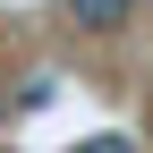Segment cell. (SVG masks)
<instances>
[{
    "mask_svg": "<svg viewBox=\"0 0 153 153\" xmlns=\"http://www.w3.org/2000/svg\"><path fill=\"white\" fill-rule=\"evenodd\" d=\"M128 9H136V0H68V17H76L85 34H119V26H128Z\"/></svg>",
    "mask_w": 153,
    "mask_h": 153,
    "instance_id": "1",
    "label": "cell"
},
{
    "mask_svg": "<svg viewBox=\"0 0 153 153\" xmlns=\"http://www.w3.org/2000/svg\"><path fill=\"white\" fill-rule=\"evenodd\" d=\"M76 153H136V145H128V136H85Z\"/></svg>",
    "mask_w": 153,
    "mask_h": 153,
    "instance_id": "2",
    "label": "cell"
}]
</instances>
